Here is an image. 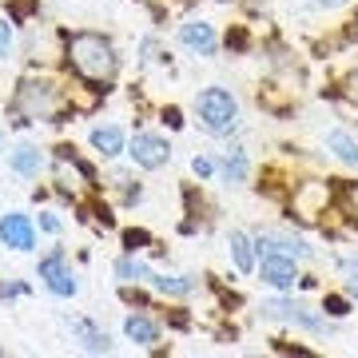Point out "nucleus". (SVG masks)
Here are the masks:
<instances>
[{"mask_svg": "<svg viewBox=\"0 0 358 358\" xmlns=\"http://www.w3.org/2000/svg\"><path fill=\"white\" fill-rule=\"evenodd\" d=\"M68 60L76 68L84 80H96V84H108L115 76V48L112 40H103L100 32H76V36H68Z\"/></svg>", "mask_w": 358, "mask_h": 358, "instance_id": "f257e3e1", "label": "nucleus"}, {"mask_svg": "<svg viewBox=\"0 0 358 358\" xmlns=\"http://www.w3.org/2000/svg\"><path fill=\"white\" fill-rule=\"evenodd\" d=\"M195 115H199L207 136H231L239 128V100L227 88L211 84V88H203L195 96Z\"/></svg>", "mask_w": 358, "mask_h": 358, "instance_id": "f03ea898", "label": "nucleus"}, {"mask_svg": "<svg viewBox=\"0 0 358 358\" xmlns=\"http://www.w3.org/2000/svg\"><path fill=\"white\" fill-rule=\"evenodd\" d=\"M16 112L24 115V120H56V112H60V88L52 84V80H36V76H24L20 80V88H16L13 96Z\"/></svg>", "mask_w": 358, "mask_h": 358, "instance_id": "7ed1b4c3", "label": "nucleus"}, {"mask_svg": "<svg viewBox=\"0 0 358 358\" xmlns=\"http://www.w3.org/2000/svg\"><path fill=\"white\" fill-rule=\"evenodd\" d=\"M36 275H40V282L48 287V294H56V299H72V294L80 291L76 275H72V267H68V251L64 247H52L48 255L40 259Z\"/></svg>", "mask_w": 358, "mask_h": 358, "instance_id": "20e7f679", "label": "nucleus"}, {"mask_svg": "<svg viewBox=\"0 0 358 358\" xmlns=\"http://www.w3.org/2000/svg\"><path fill=\"white\" fill-rule=\"evenodd\" d=\"M263 315H267V319H279V322H291V327H303V331H310V334L331 331V322L322 319V315H315L310 307L294 303V299H267V303H263Z\"/></svg>", "mask_w": 358, "mask_h": 358, "instance_id": "39448f33", "label": "nucleus"}, {"mask_svg": "<svg viewBox=\"0 0 358 358\" xmlns=\"http://www.w3.org/2000/svg\"><path fill=\"white\" fill-rule=\"evenodd\" d=\"M128 155L136 159V167L143 171H155V167H164L171 159V143L164 136H155V131H136L128 143Z\"/></svg>", "mask_w": 358, "mask_h": 358, "instance_id": "423d86ee", "label": "nucleus"}, {"mask_svg": "<svg viewBox=\"0 0 358 358\" xmlns=\"http://www.w3.org/2000/svg\"><path fill=\"white\" fill-rule=\"evenodd\" d=\"M0 243L8 251H32L36 247V223L24 211H4L0 215Z\"/></svg>", "mask_w": 358, "mask_h": 358, "instance_id": "0eeeda50", "label": "nucleus"}, {"mask_svg": "<svg viewBox=\"0 0 358 358\" xmlns=\"http://www.w3.org/2000/svg\"><path fill=\"white\" fill-rule=\"evenodd\" d=\"M255 251L259 255H263V251H279V255H291V259H310L315 255V247H310L307 239L291 235V231H259Z\"/></svg>", "mask_w": 358, "mask_h": 358, "instance_id": "6e6552de", "label": "nucleus"}, {"mask_svg": "<svg viewBox=\"0 0 358 358\" xmlns=\"http://www.w3.org/2000/svg\"><path fill=\"white\" fill-rule=\"evenodd\" d=\"M263 282L275 287V291H291L299 271H294V259L291 255H279V251H263V267H259Z\"/></svg>", "mask_w": 358, "mask_h": 358, "instance_id": "1a4fd4ad", "label": "nucleus"}, {"mask_svg": "<svg viewBox=\"0 0 358 358\" xmlns=\"http://www.w3.org/2000/svg\"><path fill=\"white\" fill-rule=\"evenodd\" d=\"M179 44H183V48H192V52H199V56H215V52H219V36H215V28L203 24V20L179 24Z\"/></svg>", "mask_w": 358, "mask_h": 358, "instance_id": "9d476101", "label": "nucleus"}, {"mask_svg": "<svg viewBox=\"0 0 358 358\" xmlns=\"http://www.w3.org/2000/svg\"><path fill=\"white\" fill-rule=\"evenodd\" d=\"M8 171L20 179H36L40 171H44V152H40L36 143H20V148H13L8 152Z\"/></svg>", "mask_w": 358, "mask_h": 358, "instance_id": "9b49d317", "label": "nucleus"}, {"mask_svg": "<svg viewBox=\"0 0 358 358\" xmlns=\"http://www.w3.org/2000/svg\"><path fill=\"white\" fill-rule=\"evenodd\" d=\"M68 331L76 334V343L88 350V355H108L112 350V334L100 331V327H92L88 319H68Z\"/></svg>", "mask_w": 358, "mask_h": 358, "instance_id": "f8f14e48", "label": "nucleus"}, {"mask_svg": "<svg viewBox=\"0 0 358 358\" xmlns=\"http://www.w3.org/2000/svg\"><path fill=\"white\" fill-rule=\"evenodd\" d=\"M88 143L103 155V159H115V155H120L124 148H128L124 131L115 128V124H100V128H92V131H88Z\"/></svg>", "mask_w": 358, "mask_h": 358, "instance_id": "ddd939ff", "label": "nucleus"}, {"mask_svg": "<svg viewBox=\"0 0 358 358\" xmlns=\"http://www.w3.org/2000/svg\"><path fill=\"white\" fill-rule=\"evenodd\" d=\"M227 251H231L235 271H243V275L255 271V239H251L247 231H231V235H227Z\"/></svg>", "mask_w": 358, "mask_h": 358, "instance_id": "4468645a", "label": "nucleus"}, {"mask_svg": "<svg viewBox=\"0 0 358 358\" xmlns=\"http://www.w3.org/2000/svg\"><path fill=\"white\" fill-rule=\"evenodd\" d=\"M124 334H128L136 346H152V343H159V327H155L148 315H128L124 319Z\"/></svg>", "mask_w": 358, "mask_h": 358, "instance_id": "2eb2a0df", "label": "nucleus"}, {"mask_svg": "<svg viewBox=\"0 0 358 358\" xmlns=\"http://www.w3.org/2000/svg\"><path fill=\"white\" fill-rule=\"evenodd\" d=\"M327 152H334L338 159H343V164L358 167V140L350 136V131H343V128L327 131Z\"/></svg>", "mask_w": 358, "mask_h": 358, "instance_id": "dca6fc26", "label": "nucleus"}, {"mask_svg": "<svg viewBox=\"0 0 358 358\" xmlns=\"http://www.w3.org/2000/svg\"><path fill=\"white\" fill-rule=\"evenodd\" d=\"M112 271H115V279H124V282H152V275H155V271L148 267V263H140L131 251L124 259H115Z\"/></svg>", "mask_w": 358, "mask_h": 358, "instance_id": "f3484780", "label": "nucleus"}, {"mask_svg": "<svg viewBox=\"0 0 358 358\" xmlns=\"http://www.w3.org/2000/svg\"><path fill=\"white\" fill-rule=\"evenodd\" d=\"M219 171H223L227 183H247V152L239 148V143L223 152V167H219Z\"/></svg>", "mask_w": 358, "mask_h": 358, "instance_id": "a211bd4d", "label": "nucleus"}, {"mask_svg": "<svg viewBox=\"0 0 358 358\" xmlns=\"http://www.w3.org/2000/svg\"><path fill=\"white\" fill-rule=\"evenodd\" d=\"M152 287L155 291H164V294H192L195 291V279L192 275H152Z\"/></svg>", "mask_w": 358, "mask_h": 358, "instance_id": "6ab92c4d", "label": "nucleus"}, {"mask_svg": "<svg viewBox=\"0 0 358 358\" xmlns=\"http://www.w3.org/2000/svg\"><path fill=\"white\" fill-rule=\"evenodd\" d=\"M13 44H16L13 24H8V20H0V60H8V56H13Z\"/></svg>", "mask_w": 358, "mask_h": 358, "instance_id": "aec40b11", "label": "nucleus"}, {"mask_svg": "<svg viewBox=\"0 0 358 358\" xmlns=\"http://www.w3.org/2000/svg\"><path fill=\"white\" fill-rule=\"evenodd\" d=\"M192 171L199 179H211V176H215V164H211L207 155H192Z\"/></svg>", "mask_w": 358, "mask_h": 358, "instance_id": "412c9836", "label": "nucleus"}, {"mask_svg": "<svg viewBox=\"0 0 358 358\" xmlns=\"http://www.w3.org/2000/svg\"><path fill=\"white\" fill-rule=\"evenodd\" d=\"M322 310H327L331 319H343V315H346V303H343V299H338V294H331V299L322 303Z\"/></svg>", "mask_w": 358, "mask_h": 358, "instance_id": "4be33fe9", "label": "nucleus"}, {"mask_svg": "<svg viewBox=\"0 0 358 358\" xmlns=\"http://www.w3.org/2000/svg\"><path fill=\"white\" fill-rule=\"evenodd\" d=\"M124 243H128V251L136 255V251H140V247L148 243V231H128V235H124Z\"/></svg>", "mask_w": 358, "mask_h": 358, "instance_id": "5701e85b", "label": "nucleus"}, {"mask_svg": "<svg viewBox=\"0 0 358 358\" xmlns=\"http://www.w3.org/2000/svg\"><path fill=\"white\" fill-rule=\"evenodd\" d=\"M40 231H48V235H60V219L44 211V215H40Z\"/></svg>", "mask_w": 358, "mask_h": 358, "instance_id": "b1692460", "label": "nucleus"}, {"mask_svg": "<svg viewBox=\"0 0 358 358\" xmlns=\"http://www.w3.org/2000/svg\"><path fill=\"white\" fill-rule=\"evenodd\" d=\"M346 96H350V103H358V68L346 76Z\"/></svg>", "mask_w": 358, "mask_h": 358, "instance_id": "393cba45", "label": "nucleus"}, {"mask_svg": "<svg viewBox=\"0 0 358 358\" xmlns=\"http://www.w3.org/2000/svg\"><path fill=\"white\" fill-rule=\"evenodd\" d=\"M164 124H171V128H179V124H183V120H179V108H167V112H164Z\"/></svg>", "mask_w": 358, "mask_h": 358, "instance_id": "a878e982", "label": "nucleus"}]
</instances>
